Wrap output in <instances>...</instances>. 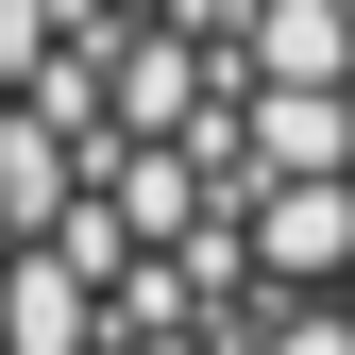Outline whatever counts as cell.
Listing matches in <instances>:
<instances>
[{"instance_id": "6da1fadb", "label": "cell", "mask_w": 355, "mask_h": 355, "mask_svg": "<svg viewBox=\"0 0 355 355\" xmlns=\"http://www.w3.org/2000/svg\"><path fill=\"white\" fill-rule=\"evenodd\" d=\"M0 355H355V0H0Z\"/></svg>"}]
</instances>
